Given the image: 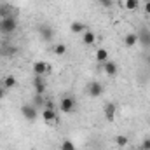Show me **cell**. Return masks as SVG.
<instances>
[{"mask_svg":"<svg viewBox=\"0 0 150 150\" xmlns=\"http://www.w3.org/2000/svg\"><path fill=\"white\" fill-rule=\"evenodd\" d=\"M18 28V21H16V14L7 16V18H0V33L9 35Z\"/></svg>","mask_w":150,"mask_h":150,"instance_id":"1","label":"cell"},{"mask_svg":"<svg viewBox=\"0 0 150 150\" xmlns=\"http://www.w3.org/2000/svg\"><path fill=\"white\" fill-rule=\"evenodd\" d=\"M103 93H105V86H103L101 82H98V80L89 82V86H87V94H89L91 98H100Z\"/></svg>","mask_w":150,"mask_h":150,"instance_id":"2","label":"cell"},{"mask_svg":"<svg viewBox=\"0 0 150 150\" xmlns=\"http://www.w3.org/2000/svg\"><path fill=\"white\" fill-rule=\"evenodd\" d=\"M21 115L28 120V122H33L35 119H37V107L33 105V103H26V105H23L21 107Z\"/></svg>","mask_w":150,"mask_h":150,"instance_id":"3","label":"cell"},{"mask_svg":"<svg viewBox=\"0 0 150 150\" xmlns=\"http://www.w3.org/2000/svg\"><path fill=\"white\" fill-rule=\"evenodd\" d=\"M75 107H77V103H75V98H72V96H65L59 101V108L63 113H72L75 110Z\"/></svg>","mask_w":150,"mask_h":150,"instance_id":"4","label":"cell"},{"mask_svg":"<svg viewBox=\"0 0 150 150\" xmlns=\"http://www.w3.org/2000/svg\"><path fill=\"white\" fill-rule=\"evenodd\" d=\"M32 84H33L35 94H44V93H45V89H47V82H45L44 75H35V77H33V80H32Z\"/></svg>","mask_w":150,"mask_h":150,"instance_id":"5","label":"cell"},{"mask_svg":"<svg viewBox=\"0 0 150 150\" xmlns=\"http://www.w3.org/2000/svg\"><path fill=\"white\" fill-rule=\"evenodd\" d=\"M115 115H117V105L112 103V101H108V103L103 107V117H105L108 122H112L113 119H115Z\"/></svg>","mask_w":150,"mask_h":150,"instance_id":"6","label":"cell"},{"mask_svg":"<svg viewBox=\"0 0 150 150\" xmlns=\"http://www.w3.org/2000/svg\"><path fill=\"white\" fill-rule=\"evenodd\" d=\"M38 33H40V38L45 40V42L52 40V37H54V30H52L49 25H40V26H38Z\"/></svg>","mask_w":150,"mask_h":150,"instance_id":"7","label":"cell"},{"mask_svg":"<svg viewBox=\"0 0 150 150\" xmlns=\"http://www.w3.org/2000/svg\"><path fill=\"white\" fill-rule=\"evenodd\" d=\"M42 117H44V120H45L47 124H54V122H58V120H59V117H58V113H56L54 108H44Z\"/></svg>","mask_w":150,"mask_h":150,"instance_id":"8","label":"cell"},{"mask_svg":"<svg viewBox=\"0 0 150 150\" xmlns=\"http://www.w3.org/2000/svg\"><path fill=\"white\" fill-rule=\"evenodd\" d=\"M51 72V67L45 61H35L33 63V74L35 75H45Z\"/></svg>","mask_w":150,"mask_h":150,"instance_id":"9","label":"cell"},{"mask_svg":"<svg viewBox=\"0 0 150 150\" xmlns=\"http://www.w3.org/2000/svg\"><path fill=\"white\" fill-rule=\"evenodd\" d=\"M16 47L14 45H11V44H2L0 45V56H5V58H11V56H14L16 54Z\"/></svg>","mask_w":150,"mask_h":150,"instance_id":"10","label":"cell"},{"mask_svg":"<svg viewBox=\"0 0 150 150\" xmlns=\"http://www.w3.org/2000/svg\"><path fill=\"white\" fill-rule=\"evenodd\" d=\"M103 70H105V74L108 75V77H115V75H117V72H119L117 65H115L113 61H108V59L103 63Z\"/></svg>","mask_w":150,"mask_h":150,"instance_id":"11","label":"cell"},{"mask_svg":"<svg viewBox=\"0 0 150 150\" xmlns=\"http://www.w3.org/2000/svg\"><path fill=\"white\" fill-rule=\"evenodd\" d=\"M138 42L143 47H150V32L149 30H140L138 32Z\"/></svg>","mask_w":150,"mask_h":150,"instance_id":"12","label":"cell"},{"mask_svg":"<svg viewBox=\"0 0 150 150\" xmlns=\"http://www.w3.org/2000/svg\"><path fill=\"white\" fill-rule=\"evenodd\" d=\"M82 42H84L86 45H93V44L96 42V33L91 32V30H86V32L82 33Z\"/></svg>","mask_w":150,"mask_h":150,"instance_id":"13","label":"cell"},{"mask_svg":"<svg viewBox=\"0 0 150 150\" xmlns=\"http://www.w3.org/2000/svg\"><path fill=\"white\" fill-rule=\"evenodd\" d=\"M120 5L127 11H136L140 7V0H120Z\"/></svg>","mask_w":150,"mask_h":150,"instance_id":"14","label":"cell"},{"mask_svg":"<svg viewBox=\"0 0 150 150\" xmlns=\"http://www.w3.org/2000/svg\"><path fill=\"white\" fill-rule=\"evenodd\" d=\"M138 44V33H127L124 37V45L126 47H134Z\"/></svg>","mask_w":150,"mask_h":150,"instance_id":"15","label":"cell"},{"mask_svg":"<svg viewBox=\"0 0 150 150\" xmlns=\"http://www.w3.org/2000/svg\"><path fill=\"white\" fill-rule=\"evenodd\" d=\"M70 30H72L74 33H84L87 28H86V25H84L82 21H74V23L70 25Z\"/></svg>","mask_w":150,"mask_h":150,"instance_id":"16","label":"cell"},{"mask_svg":"<svg viewBox=\"0 0 150 150\" xmlns=\"http://www.w3.org/2000/svg\"><path fill=\"white\" fill-rule=\"evenodd\" d=\"M107 59H108V52H107V49L100 47V49L96 51V61H100V63H105Z\"/></svg>","mask_w":150,"mask_h":150,"instance_id":"17","label":"cell"},{"mask_svg":"<svg viewBox=\"0 0 150 150\" xmlns=\"http://www.w3.org/2000/svg\"><path fill=\"white\" fill-rule=\"evenodd\" d=\"M12 14H14V11H12V7L9 4L0 5V18H7V16H12Z\"/></svg>","mask_w":150,"mask_h":150,"instance_id":"18","label":"cell"},{"mask_svg":"<svg viewBox=\"0 0 150 150\" xmlns=\"http://www.w3.org/2000/svg\"><path fill=\"white\" fill-rule=\"evenodd\" d=\"M16 84H18V82H16V79H14L12 75H7V77L4 79V87H5V89H12Z\"/></svg>","mask_w":150,"mask_h":150,"instance_id":"19","label":"cell"},{"mask_svg":"<svg viewBox=\"0 0 150 150\" xmlns=\"http://www.w3.org/2000/svg\"><path fill=\"white\" fill-rule=\"evenodd\" d=\"M127 136H124V134H119V136H115V143H117V147H120V149H124L126 145H127Z\"/></svg>","mask_w":150,"mask_h":150,"instance_id":"20","label":"cell"},{"mask_svg":"<svg viewBox=\"0 0 150 150\" xmlns=\"http://www.w3.org/2000/svg\"><path fill=\"white\" fill-rule=\"evenodd\" d=\"M54 52H56L58 56H63V54L67 52V45H65V44H58V45H54Z\"/></svg>","mask_w":150,"mask_h":150,"instance_id":"21","label":"cell"},{"mask_svg":"<svg viewBox=\"0 0 150 150\" xmlns=\"http://www.w3.org/2000/svg\"><path fill=\"white\" fill-rule=\"evenodd\" d=\"M61 150H75V145L72 140H65L63 143H61Z\"/></svg>","mask_w":150,"mask_h":150,"instance_id":"22","label":"cell"},{"mask_svg":"<svg viewBox=\"0 0 150 150\" xmlns=\"http://www.w3.org/2000/svg\"><path fill=\"white\" fill-rule=\"evenodd\" d=\"M45 103V98H44V94H35V98H33V105L38 107V105H44Z\"/></svg>","mask_w":150,"mask_h":150,"instance_id":"23","label":"cell"},{"mask_svg":"<svg viewBox=\"0 0 150 150\" xmlns=\"http://www.w3.org/2000/svg\"><path fill=\"white\" fill-rule=\"evenodd\" d=\"M140 150H150V138H145L143 142H142V147Z\"/></svg>","mask_w":150,"mask_h":150,"instance_id":"24","label":"cell"},{"mask_svg":"<svg viewBox=\"0 0 150 150\" xmlns=\"http://www.w3.org/2000/svg\"><path fill=\"white\" fill-rule=\"evenodd\" d=\"M103 7H112V0H98Z\"/></svg>","mask_w":150,"mask_h":150,"instance_id":"25","label":"cell"},{"mask_svg":"<svg viewBox=\"0 0 150 150\" xmlns=\"http://www.w3.org/2000/svg\"><path fill=\"white\" fill-rule=\"evenodd\" d=\"M44 108H54L52 101H51V100H45V103H44Z\"/></svg>","mask_w":150,"mask_h":150,"instance_id":"26","label":"cell"},{"mask_svg":"<svg viewBox=\"0 0 150 150\" xmlns=\"http://www.w3.org/2000/svg\"><path fill=\"white\" fill-rule=\"evenodd\" d=\"M145 12L150 16V0H149V2H145Z\"/></svg>","mask_w":150,"mask_h":150,"instance_id":"27","label":"cell"},{"mask_svg":"<svg viewBox=\"0 0 150 150\" xmlns=\"http://www.w3.org/2000/svg\"><path fill=\"white\" fill-rule=\"evenodd\" d=\"M5 91H7V89H5V87H2V86H0V100H2V98H4V94H5Z\"/></svg>","mask_w":150,"mask_h":150,"instance_id":"28","label":"cell"},{"mask_svg":"<svg viewBox=\"0 0 150 150\" xmlns=\"http://www.w3.org/2000/svg\"><path fill=\"white\" fill-rule=\"evenodd\" d=\"M149 65H150V56H149Z\"/></svg>","mask_w":150,"mask_h":150,"instance_id":"29","label":"cell"},{"mask_svg":"<svg viewBox=\"0 0 150 150\" xmlns=\"http://www.w3.org/2000/svg\"><path fill=\"white\" fill-rule=\"evenodd\" d=\"M147 2H149V0H147Z\"/></svg>","mask_w":150,"mask_h":150,"instance_id":"30","label":"cell"}]
</instances>
